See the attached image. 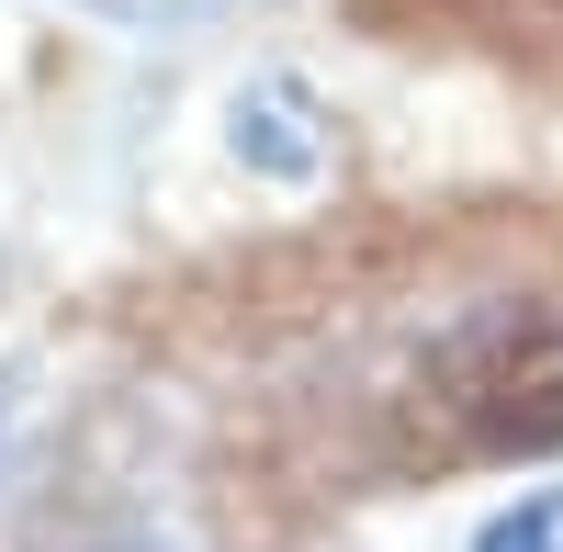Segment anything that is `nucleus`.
Instances as JSON below:
<instances>
[{
  "label": "nucleus",
  "instance_id": "nucleus-3",
  "mask_svg": "<svg viewBox=\"0 0 563 552\" xmlns=\"http://www.w3.org/2000/svg\"><path fill=\"white\" fill-rule=\"evenodd\" d=\"M474 552H563V485H541V496H519V508H496Z\"/></svg>",
  "mask_w": 563,
  "mask_h": 552
},
{
  "label": "nucleus",
  "instance_id": "nucleus-2",
  "mask_svg": "<svg viewBox=\"0 0 563 552\" xmlns=\"http://www.w3.org/2000/svg\"><path fill=\"white\" fill-rule=\"evenodd\" d=\"M225 124H238V158H249L260 180H294V192L327 180V113H316L305 79H249Z\"/></svg>",
  "mask_w": 563,
  "mask_h": 552
},
{
  "label": "nucleus",
  "instance_id": "nucleus-1",
  "mask_svg": "<svg viewBox=\"0 0 563 552\" xmlns=\"http://www.w3.org/2000/svg\"><path fill=\"white\" fill-rule=\"evenodd\" d=\"M563 451V305H474L406 361L384 395V463L451 474V463H519Z\"/></svg>",
  "mask_w": 563,
  "mask_h": 552
}]
</instances>
